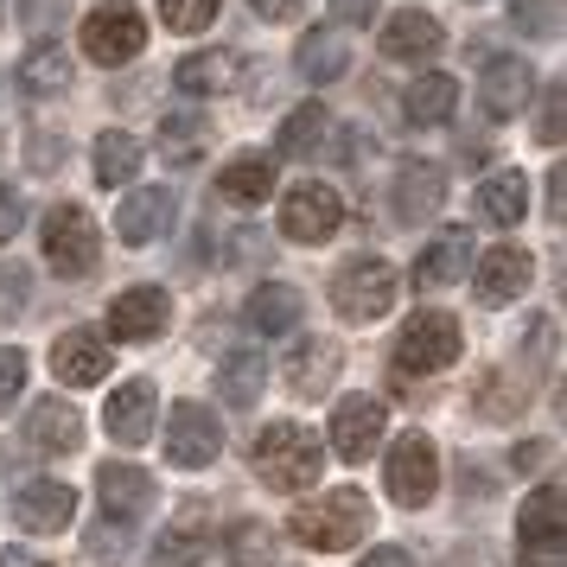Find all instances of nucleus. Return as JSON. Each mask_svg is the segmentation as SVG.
<instances>
[{
	"mask_svg": "<svg viewBox=\"0 0 567 567\" xmlns=\"http://www.w3.org/2000/svg\"><path fill=\"white\" fill-rule=\"evenodd\" d=\"M20 217H27V205H20V192H13V185H0V243H13V230H20Z\"/></svg>",
	"mask_w": 567,
	"mask_h": 567,
	"instance_id": "nucleus-45",
	"label": "nucleus"
},
{
	"mask_svg": "<svg viewBox=\"0 0 567 567\" xmlns=\"http://www.w3.org/2000/svg\"><path fill=\"white\" fill-rule=\"evenodd\" d=\"M27 389V351L0 344V409H13V395Z\"/></svg>",
	"mask_w": 567,
	"mask_h": 567,
	"instance_id": "nucleus-42",
	"label": "nucleus"
},
{
	"mask_svg": "<svg viewBox=\"0 0 567 567\" xmlns=\"http://www.w3.org/2000/svg\"><path fill=\"white\" fill-rule=\"evenodd\" d=\"M0 567H52V561H39L27 548H0Z\"/></svg>",
	"mask_w": 567,
	"mask_h": 567,
	"instance_id": "nucleus-50",
	"label": "nucleus"
},
{
	"mask_svg": "<svg viewBox=\"0 0 567 567\" xmlns=\"http://www.w3.org/2000/svg\"><path fill=\"white\" fill-rule=\"evenodd\" d=\"M261 383H268V358H256V351H236V358L217 363V395L230 409H249L261 395Z\"/></svg>",
	"mask_w": 567,
	"mask_h": 567,
	"instance_id": "nucleus-32",
	"label": "nucleus"
},
{
	"mask_svg": "<svg viewBox=\"0 0 567 567\" xmlns=\"http://www.w3.org/2000/svg\"><path fill=\"white\" fill-rule=\"evenodd\" d=\"M128 548V523H103V529H90V555H122Z\"/></svg>",
	"mask_w": 567,
	"mask_h": 567,
	"instance_id": "nucleus-44",
	"label": "nucleus"
},
{
	"mask_svg": "<svg viewBox=\"0 0 567 567\" xmlns=\"http://www.w3.org/2000/svg\"><path fill=\"white\" fill-rule=\"evenodd\" d=\"M453 109H460V83L446 78V71H421V78L409 83V96H402L409 128H446Z\"/></svg>",
	"mask_w": 567,
	"mask_h": 567,
	"instance_id": "nucleus-19",
	"label": "nucleus"
},
{
	"mask_svg": "<svg viewBox=\"0 0 567 567\" xmlns=\"http://www.w3.org/2000/svg\"><path fill=\"white\" fill-rule=\"evenodd\" d=\"M71 516H78V491L58 485V478H32V485H20V497H13V523L32 529V536H52Z\"/></svg>",
	"mask_w": 567,
	"mask_h": 567,
	"instance_id": "nucleus-13",
	"label": "nucleus"
},
{
	"mask_svg": "<svg viewBox=\"0 0 567 567\" xmlns=\"http://www.w3.org/2000/svg\"><path fill=\"white\" fill-rule=\"evenodd\" d=\"M268 192H275V159L268 154H243L217 173V198L224 205H268Z\"/></svg>",
	"mask_w": 567,
	"mask_h": 567,
	"instance_id": "nucleus-23",
	"label": "nucleus"
},
{
	"mask_svg": "<svg viewBox=\"0 0 567 567\" xmlns=\"http://www.w3.org/2000/svg\"><path fill=\"white\" fill-rule=\"evenodd\" d=\"M192 141H198V115H166L159 122V147H173L179 166H192Z\"/></svg>",
	"mask_w": 567,
	"mask_h": 567,
	"instance_id": "nucleus-41",
	"label": "nucleus"
},
{
	"mask_svg": "<svg viewBox=\"0 0 567 567\" xmlns=\"http://www.w3.org/2000/svg\"><path fill=\"white\" fill-rule=\"evenodd\" d=\"M446 205V173H440L434 159H409L402 173H395V217L402 224H421V217H434Z\"/></svg>",
	"mask_w": 567,
	"mask_h": 567,
	"instance_id": "nucleus-18",
	"label": "nucleus"
},
{
	"mask_svg": "<svg viewBox=\"0 0 567 567\" xmlns=\"http://www.w3.org/2000/svg\"><path fill=\"white\" fill-rule=\"evenodd\" d=\"M523 210H529V185H523V173H497V179L478 185V217H485L491 230H516Z\"/></svg>",
	"mask_w": 567,
	"mask_h": 567,
	"instance_id": "nucleus-29",
	"label": "nucleus"
},
{
	"mask_svg": "<svg viewBox=\"0 0 567 567\" xmlns=\"http://www.w3.org/2000/svg\"><path fill=\"white\" fill-rule=\"evenodd\" d=\"M205 548H210L205 529H166V536L154 542V561L159 567H198L205 561Z\"/></svg>",
	"mask_w": 567,
	"mask_h": 567,
	"instance_id": "nucleus-35",
	"label": "nucleus"
},
{
	"mask_svg": "<svg viewBox=\"0 0 567 567\" xmlns=\"http://www.w3.org/2000/svg\"><path fill=\"white\" fill-rule=\"evenodd\" d=\"M224 453V421L198 402H179V409L166 414V460L185 465V472H198Z\"/></svg>",
	"mask_w": 567,
	"mask_h": 567,
	"instance_id": "nucleus-7",
	"label": "nucleus"
},
{
	"mask_svg": "<svg viewBox=\"0 0 567 567\" xmlns=\"http://www.w3.org/2000/svg\"><path fill=\"white\" fill-rule=\"evenodd\" d=\"M96 224H90V210L83 205H52L45 210V261H52L58 275H71L83 281L90 268H96Z\"/></svg>",
	"mask_w": 567,
	"mask_h": 567,
	"instance_id": "nucleus-6",
	"label": "nucleus"
},
{
	"mask_svg": "<svg viewBox=\"0 0 567 567\" xmlns=\"http://www.w3.org/2000/svg\"><path fill=\"white\" fill-rule=\"evenodd\" d=\"M338 351L332 338H307L300 351H293V363H287V389L293 395H319V389H332V377H338Z\"/></svg>",
	"mask_w": 567,
	"mask_h": 567,
	"instance_id": "nucleus-27",
	"label": "nucleus"
},
{
	"mask_svg": "<svg viewBox=\"0 0 567 567\" xmlns=\"http://www.w3.org/2000/svg\"><path fill=\"white\" fill-rule=\"evenodd\" d=\"M173 90L179 96H224L236 90V58L230 52H192L173 64Z\"/></svg>",
	"mask_w": 567,
	"mask_h": 567,
	"instance_id": "nucleus-22",
	"label": "nucleus"
},
{
	"mask_svg": "<svg viewBox=\"0 0 567 567\" xmlns=\"http://www.w3.org/2000/svg\"><path fill=\"white\" fill-rule=\"evenodd\" d=\"M173 192L166 185H147V192H128V205L115 210V236L128 243V249H147V243H159V236L173 230Z\"/></svg>",
	"mask_w": 567,
	"mask_h": 567,
	"instance_id": "nucleus-14",
	"label": "nucleus"
},
{
	"mask_svg": "<svg viewBox=\"0 0 567 567\" xmlns=\"http://www.w3.org/2000/svg\"><path fill=\"white\" fill-rule=\"evenodd\" d=\"M542 567H555V561H542Z\"/></svg>",
	"mask_w": 567,
	"mask_h": 567,
	"instance_id": "nucleus-51",
	"label": "nucleus"
},
{
	"mask_svg": "<svg viewBox=\"0 0 567 567\" xmlns=\"http://www.w3.org/2000/svg\"><path fill=\"white\" fill-rule=\"evenodd\" d=\"M377 7H383V0H332V20L338 27H370Z\"/></svg>",
	"mask_w": 567,
	"mask_h": 567,
	"instance_id": "nucleus-46",
	"label": "nucleus"
},
{
	"mask_svg": "<svg viewBox=\"0 0 567 567\" xmlns=\"http://www.w3.org/2000/svg\"><path fill=\"white\" fill-rule=\"evenodd\" d=\"M319 460H326V446L300 421H268L256 434V472L268 491H307L319 478Z\"/></svg>",
	"mask_w": 567,
	"mask_h": 567,
	"instance_id": "nucleus-2",
	"label": "nucleus"
},
{
	"mask_svg": "<svg viewBox=\"0 0 567 567\" xmlns=\"http://www.w3.org/2000/svg\"><path fill=\"white\" fill-rule=\"evenodd\" d=\"M58 20H64V0H20V27H27L32 39H52Z\"/></svg>",
	"mask_w": 567,
	"mask_h": 567,
	"instance_id": "nucleus-40",
	"label": "nucleus"
},
{
	"mask_svg": "<svg viewBox=\"0 0 567 567\" xmlns=\"http://www.w3.org/2000/svg\"><path fill=\"white\" fill-rule=\"evenodd\" d=\"M166 287H128V293H115V307H109V332L122 338V344H147V338L166 332Z\"/></svg>",
	"mask_w": 567,
	"mask_h": 567,
	"instance_id": "nucleus-11",
	"label": "nucleus"
},
{
	"mask_svg": "<svg viewBox=\"0 0 567 567\" xmlns=\"http://www.w3.org/2000/svg\"><path fill=\"white\" fill-rule=\"evenodd\" d=\"M217 7H224V0H159V20L173 32H205L210 20H217Z\"/></svg>",
	"mask_w": 567,
	"mask_h": 567,
	"instance_id": "nucleus-37",
	"label": "nucleus"
},
{
	"mask_svg": "<svg viewBox=\"0 0 567 567\" xmlns=\"http://www.w3.org/2000/svg\"><path fill=\"white\" fill-rule=\"evenodd\" d=\"M434 491H440V446L414 427V434H402L389 446V497L402 511H421Z\"/></svg>",
	"mask_w": 567,
	"mask_h": 567,
	"instance_id": "nucleus-5",
	"label": "nucleus"
},
{
	"mask_svg": "<svg viewBox=\"0 0 567 567\" xmlns=\"http://www.w3.org/2000/svg\"><path fill=\"white\" fill-rule=\"evenodd\" d=\"M338 224H344V198H338L332 185L307 179L281 198V230L293 243H326V236H338Z\"/></svg>",
	"mask_w": 567,
	"mask_h": 567,
	"instance_id": "nucleus-8",
	"label": "nucleus"
},
{
	"mask_svg": "<svg viewBox=\"0 0 567 567\" xmlns=\"http://www.w3.org/2000/svg\"><path fill=\"white\" fill-rule=\"evenodd\" d=\"M363 523H370V497L358 485H338L319 504H300V511L287 516V536L300 542V548L338 555V548H358L363 542Z\"/></svg>",
	"mask_w": 567,
	"mask_h": 567,
	"instance_id": "nucleus-1",
	"label": "nucleus"
},
{
	"mask_svg": "<svg viewBox=\"0 0 567 567\" xmlns=\"http://www.w3.org/2000/svg\"><path fill=\"white\" fill-rule=\"evenodd\" d=\"M516 32H529V39H555L561 32V13H555V0H516Z\"/></svg>",
	"mask_w": 567,
	"mask_h": 567,
	"instance_id": "nucleus-38",
	"label": "nucleus"
},
{
	"mask_svg": "<svg viewBox=\"0 0 567 567\" xmlns=\"http://www.w3.org/2000/svg\"><path fill=\"white\" fill-rule=\"evenodd\" d=\"M134 173H141V141L122 128L96 134V185H134Z\"/></svg>",
	"mask_w": 567,
	"mask_h": 567,
	"instance_id": "nucleus-33",
	"label": "nucleus"
},
{
	"mask_svg": "<svg viewBox=\"0 0 567 567\" xmlns=\"http://www.w3.org/2000/svg\"><path fill=\"white\" fill-rule=\"evenodd\" d=\"M446 363H460V319L440 307H421L395 338V370L402 377H434Z\"/></svg>",
	"mask_w": 567,
	"mask_h": 567,
	"instance_id": "nucleus-3",
	"label": "nucleus"
},
{
	"mask_svg": "<svg viewBox=\"0 0 567 567\" xmlns=\"http://www.w3.org/2000/svg\"><path fill=\"white\" fill-rule=\"evenodd\" d=\"M363 567H414V561H409V548H370Z\"/></svg>",
	"mask_w": 567,
	"mask_h": 567,
	"instance_id": "nucleus-49",
	"label": "nucleus"
},
{
	"mask_svg": "<svg viewBox=\"0 0 567 567\" xmlns=\"http://www.w3.org/2000/svg\"><path fill=\"white\" fill-rule=\"evenodd\" d=\"M58 154H64V147H58L52 134H39V141H32V173H58Z\"/></svg>",
	"mask_w": 567,
	"mask_h": 567,
	"instance_id": "nucleus-47",
	"label": "nucleus"
},
{
	"mask_svg": "<svg viewBox=\"0 0 567 567\" xmlns=\"http://www.w3.org/2000/svg\"><path fill=\"white\" fill-rule=\"evenodd\" d=\"M319 134H326V109L307 103V109H293L281 122V134H275V159H307L312 147H319Z\"/></svg>",
	"mask_w": 567,
	"mask_h": 567,
	"instance_id": "nucleus-34",
	"label": "nucleus"
},
{
	"mask_svg": "<svg viewBox=\"0 0 567 567\" xmlns=\"http://www.w3.org/2000/svg\"><path fill=\"white\" fill-rule=\"evenodd\" d=\"M27 268L20 261H0V326H13L20 312H27Z\"/></svg>",
	"mask_w": 567,
	"mask_h": 567,
	"instance_id": "nucleus-39",
	"label": "nucleus"
},
{
	"mask_svg": "<svg viewBox=\"0 0 567 567\" xmlns=\"http://www.w3.org/2000/svg\"><path fill=\"white\" fill-rule=\"evenodd\" d=\"M20 83H27L32 96H58V90H71V58H64V45L32 39V52L20 58Z\"/></svg>",
	"mask_w": 567,
	"mask_h": 567,
	"instance_id": "nucleus-30",
	"label": "nucleus"
},
{
	"mask_svg": "<svg viewBox=\"0 0 567 567\" xmlns=\"http://www.w3.org/2000/svg\"><path fill=\"white\" fill-rule=\"evenodd\" d=\"M141 45H147V20L134 7H96L83 20V58H96V64H128V58H141Z\"/></svg>",
	"mask_w": 567,
	"mask_h": 567,
	"instance_id": "nucleus-9",
	"label": "nucleus"
},
{
	"mask_svg": "<svg viewBox=\"0 0 567 567\" xmlns=\"http://www.w3.org/2000/svg\"><path fill=\"white\" fill-rule=\"evenodd\" d=\"M52 370H58V383H64V389L103 383V377H109V344L96 332H64L52 344Z\"/></svg>",
	"mask_w": 567,
	"mask_h": 567,
	"instance_id": "nucleus-17",
	"label": "nucleus"
},
{
	"mask_svg": "<svg viewBox=\"0 0 567 567\" xmlns=\"http://www.w3.org/2000/svg\"><path fill=\"white\" fill-rule=\"evenodd\" d=\"M103 427L115 446H147L154 440V383H122L109 395Z\"/></svg>",
	"mask_w": 567,
	"mask_h": 567,
	"instance_id": "nucleus-16",
	"label": "nucleus"
},
{
	"mask_svg": "<svg viewBox=\"0 0 567 567\" xmlns=\"http://www.w3.org/2000/svg\"><path fill=\"white\" fill-rule=\"evenodd\" d=\"M472 275V236H440L414 261V287H453Z\"/></svg>",
	"mask_w": 567,
	"mask_h": 567,
	"instance_id": "nucleus-26",
	"label": "nucleus"
},
{
	"mask_svg": "<svg viewBox=\"0 0 567 567\" xmlns=\"http://www.w3.org/2000/svg\"><path fill=\"white\" fill-rule=\"evenodd\" d=\"M383 427H389V409L377 395H344L338 414H332V446L344 460H370L377 440H383Z\"/></svg>",
	"mask_w": 567,
	"mask_h": 567,
	"instance_id": "nucleus-12",
	"label": "nucleus"
},
{
	"mask_svg": "<svg viewBox=\"0 0 567 567\" xmlns=\"http://www.w3.org/2000/svg\"><path fill=\"white\" fill-rule=\"evenodd\" d=\"M434 52H440V20H434V13L409 7V13H395V20L383 27V58L414 64V58H434Z\"/></svg>",
	"mask_w": 567,
	"mask_h": 567,
	"instance_id": "nucleus-25",
	"label": "nucleus"
},
{
	"mask_svg": "<svg viewBox=\"0 0 567 567\" xmlns=\"http://www.w3.org/2000/svg\"><path fill=\"white\" fill-rule=\"evenodd\" d=\"M249 326H256L261 338H281L300 326V287H287V281H268L249 293Z\"/></svg>",
	"mask_w": 567,
	"mask_h": 567,
	"instance_id": "nucleus-28",
	"label": "nucleus"
},
{
	"mask_svg": "<svg viewBox=\"0 0 567 567\" xmlns=\"http://www.w3.org/2000/svg\"><path fill=\"white\" fill-rule=\"evenodd\" d=\"M96 497H103V511H109V516H122V523H128V516L147 511V497H154V478H147L141 465H103V472H96Z\"/></svg>",
	"mask_w": 567,
	"mask_h": 567,
	"instance_id": "nucleus-24",
	"label": "nucleus"
},
{
	"mask_svg": "<svg viewBox=\"0 0 567 567\" xmlns=\"http://www.w3.org/2000/svg\"><path fill=\"white\" fill-rule=\"evenodd\" d=\"M523 287H529V256H523V249L497 243V249H485V256H472V293H478L485 307H504V300H516Z\"/></svg>",
	"mask_w": 567,
	"mask_h": 567,
	"instance_id": "nucleus-15",
	"label": "nucleus"
},
{
	"mask_svg": "<svg viewBox=\"0 0 567 567\" xmlns=\"http://www.w3.org/2000/svg\"><path fill=\"white\" fill-rule=\"evenodd\" d=\"M27 434H32V446H45V453H78L83 421H78V409H71L64 395H45V402H32Z\"/></svg>",
	"mask_w": 567,
	"mask_h": 567,
	"instance_id": "nucleus-20",
	"label": "nucleus"
},
{
	"mask_svg": "<svg viewBox=\"0 0 567 567\" xmlns=\"http://www.w3.org/2000/svg\"><path fill=\"white\" fill-rule=\"evenodd\" d=\"M293 64H300V78L307 83H338L344 71H351V52H344L338 32H307L300 52H293Z\"/></svg>",
	"mask_w": 567,
	"mask_h": 567,
	"instance_id": "nucleus-31",
	"label": "nucleus"
},
{
	"mask_svg": "<svg viewBox=\"0 0 567 567\" xmlns=\"http://www.w3.org/2000/svg\"><path fill=\"white\" fill-rule=\"evenodd\" d=\"M478 96H485V115L491 122H511L529 109L536 96V71H529V58H491L485 78H478Z\"/></svg>",
	"mask_w": 567,
	"mask_h": 567,
	"instance_id": "nucleus-10",
	"label": "nucleus"
},
{
	"mask_svg": "<svg viewBox=\"0 0 567 567\" xmlns=\"http://www.w3.org/2000/svg\"><path fill=\"white\" fill-rule=\"evenodd\" d=\"M332 307L351 319V326H370L395 307V268L383 256H351L332 275Z\"/></svg>",
	"mask_w": 567,
	"mask_h": 567,
	"instance_id": "nucleus-4",
	"label": "nucleus"
},
{
	"mask_svg": "<svg viewBox=\"0 0 567 567\" xmlns=\"http://www.w3.org/2000/svg\"><path fill=\"white\" fill-rule=\"evenodd\" d=\"M516 536H523V548L561 555V491L555 485L529 491V504H523V516H516Z\"/></svg>",
	"mask_w": 567,
	"mask_h": 567,
	"instance_id": "nucleus-21",
	"label": "nucleus"
},
{
	"mask_svg": "<svg viewBox=\"0 0 567 567\" xmlns=\"http://www.w3.org/2000/svg\"><path fill=\"white\" fill-rule=\"evenodd\" d=\"M536 141H542V147H561V90H548V96H542Z\"/></svg>",
	"mask_w": 567,
	"mask_h": 567,
	"instance_id": "nucleus-43",
	"label": "nucleus"
},
{
	"mask_svg": "<svg viewBox=\"0 0 567 567\" xmlns=\"http://www.w3.org/2000/svg\"><path fill=\"white\" fill-rule=\"evenodd\" d=\"M249 7H256L261 20H293V13H300L307 0H249Z\"/></svg>",
	"mask_w": 567,
	"mask_h": 567,
	"instance_id": "nucleus-48",
	"label": "nucleus"
},
{
	"mask_svg": "<svg viewBox=\"0 0 567 567\" xmlns=\"http://www.w3.org/2000/svg\"><path fill=\"white\" fill-rule=\"evenodd\" d=\"M230 555H236V567H275V536H268L261 523H236Z\"/></svg>",
	"mask_w": 567,
	"mask_h": 567,
	"instance_id": "nucleus-36",
	"label": "nucleus"
}]
</instances>
